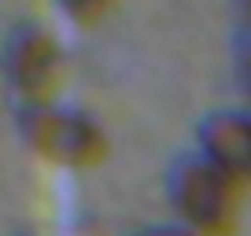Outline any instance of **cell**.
<instances>
[{
	"mask_svg": "<svg viewBox=\"0 0 251 236\" xmlns=\"http://www.w3.org/2000/svg\"><path fill=\"white\" fill-rule=\"evenodd\" d=\"M63 8V15L71 19V23H78V26H96L103 15L111 11V4L115 0H55Z\"/></svg>",
	"mask_w": 251,
	"mask_h": 236,
	"instance_id": "5",
	"label": "cell"
},
{
	"mask_svg": "<svg viewBox=\"0 0 251 236\" xmlns=\"http://www.w3.org/2000/svg\"><path fill=\"white\" fill-rule=\"evenodd\" d=\"M236 74H240L244 93L251 96V33L248 30H244L240 41H236Z\"/></svg>",
	"mask_w": 251,
	"mask_h": 236,
	"instance_id": "6",
	"label": "cell"
},
{
	"mask_svg": "<svg viewBox=\"0 0 251 236\" xmlns=\"http://www.w3.org/2000/svg\"><path fill=\"white\" fill-rule=\"evenodd\" d=\"M0 71L23 107H41V103H55L59 96L67 78V55L55 33H48L37 23H19L4 37Z\"/></svg>",
	"mask_w": 251,
	"mask_h": 236,
	"instance_id": "3",
	"label": "cell"
},
{
	"mask_svg": "<svg viewBox=\"0 0 251 236\" xmlns=\"http://www.w3.org/2000/svg\"><path fill=\"white\" fill-rule=\"evenodd\" d=\"M236 4V11H240V19H244V30L251 33V0H233Z\"/></svg>",
	"mask_w": 251,
	"mask_h": 236,
	"instance_id": "8",
	"label": "cell"
},
{
	"mask_svg": "<svg viewBox=\"0 0 251 236\" xmlns=\"http://www.w3.org/2000/svg\"><path fill=\"white\" fill-rule=\"evenodd\" d=\"M200 155L218 166L236 185H251V115L244 111H211L196 129Z\"/></svg>",
	"mask_w": 251,
	"mask_h": 236,
	"instance_id": "4",
	"label": "cell"
},
{
	"mask_svg": "<svg viewBox=\"0 0 251 236\" xmlns=\"http://www.w3.org/2000/svg\"><path fill=\"white\" fill-rule=\"evenodd\" d=\"M240 189L233 177L211 166L200 151L174 159L166 173V199L177 221L196 236H233L240 221Z\"/></svg>",
	"mask_w": 251,
	"mask_h": 236,
	"instance_id": "1",
	"label": "cell"
},
{
	"mask_svg": "<svg viewBox=\"0 0 251 236\" xmlns=\"http://www.w3.org/2000/svg\"><path fill=\"white\" fill-rule=\"evenodd\" d=\"M19 137L37 159L63 170H89L107 159L111 144L107 133L96 126L85 111L63 107V103H41V107H19Z\"/></svg>",
	"mask_w": 251,
	"mask_h": 236,
	"instance_id": "2",
	"label": "cell"
},
{
	"mask_svg": "<svg viewBox=\"0 0 251 236\" xmlns=\"http://www.w3.org/2000/svg\"><path fill=\"white\" fill-rule=\"evenodd\" d=\"M129 236H196L188 233L181 221H159V225H144V229H133Z\"/></svg>",
	"mask_w": 251,
	"mask_h": 236,
	"instance_id": "7",
	"label": "cell"
}]
</instances>
